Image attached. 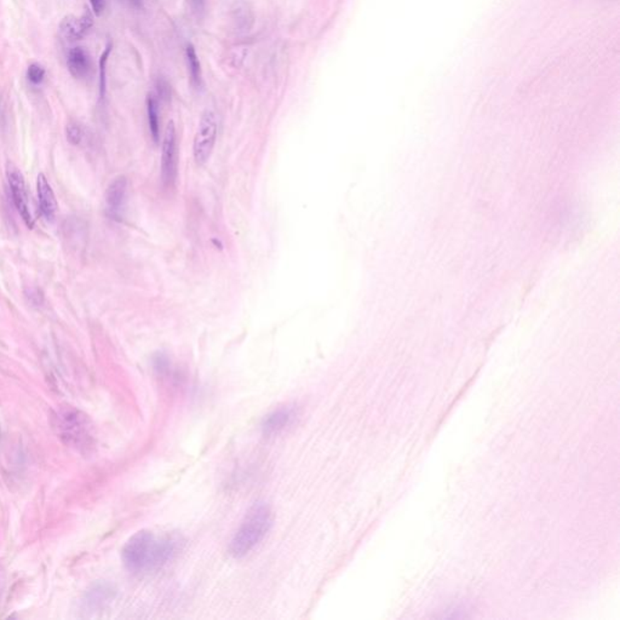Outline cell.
<instances>
[{"label":"cell","mask_w":620,"mask_h":620,"mask_svg":"<svg viewBox=\"0 0 620 620\" xmlns=\"http://www.w3.org/2000/svg\"><path fill=\"white\" fill-rule=\"evenodd\" d=\"M36 194H38L41 214L44 215L46 219L53 221L56 216L57 200L53 187L44 173H39L36 177Z\"/></svg>","instance_id":"cell-10"},{"label":"cell","mask_w":620,"mask_h":620,"mask_svg":"<svg viewBox=\"0 0 620 620\" xmlns=\"http://www.w3.org/2000/svg\"><path fill=\"white\" fill-rule=\"evenodd\" d=\"M185 60H187V66H188L190 81H192L194 88L197 89L202 84V63H200V60H199V56H197L193 45L190 44L185 48Z\"/></svg>","instance_id":"cell-12"},{"label":"cell","mask_w":620,"mask_h":620,"mask_svg":"<svg viewBox=\"0 0 620 620\" xmlns=\"http://www.w3.org/2000/svg\"><path fill=\"white\" fill-rule=\"evenodd\" d=\"M133 8H140L143 4V0H126Z\"/></svg>","instance_id":"cell-22"},{"label":"cell","mask_w":620,"mask_h":620,"mask_svg":"<svg viewBox=\"0 0 620 620\" xmlns=\"http://www.w3.org/2000/svg\"><path fill=\"white\" fill-rule=\"evenodd\" d=\"M147 115H148L150 133L153 136L154 141L157 142L160 133V121H159V105L157 98L154 96L147 98Z\"/></svg>","instance_id":"cell-14"},{"label":"cell","mask_w":620,"mask_h":620,"mask_svg":"<svg viewBox=\"0 0 620 620\" xmlns=\"http://www.w3.org/2000/svg\"><path fill=\"white\" fill-rule=\"evenodd\" d=\"M6 178H8L12 202L16 206L17 212L24 219V224L29 227V229H32L34 227V219H33L32 212H31L29 194H27L24 175L16 165H14L12 162H8L6 164Z\"/></svg>","instance_id":"cell-5"},{"label":"cell","mask_w":620,"mask_h":620,"mask_svg":"<svg viewBox=\"0 0 620 620\" xmlns=\"http://www.w3.org/2000/svg\"><path fill=\"white\" fill-rule=\"evenodd\" d=\"M217 117L212 110H206L197 128L193 143L194 160L197 165H204L214 152L217 140Z\"/></svg>","instance_id":"cell-4"},{"label":"cell","mask_w":620,"mask_h":620,"mask_svg":"<svg viewBox=\"0 0 620 620\" xmlns=\"http://www.w3.org/2000/svg\"><path fill=\"white\" fill-rule=\"evenodd\" d=\"M53 429L63 443L76 448L93 445V424L89 417L71 406L62 407L53 417Z\"/></svg>","instance_id":"cell-3"},{"label":"cell","mask_w":620,"mask_h":620,"mask_svg":"<svg viewBox=\"0 0 620 620\" xmlns=\"http://www.w3.org/2000/svg\"><path fill=\"white\" fill-rule=\"evenodd\" d=\"M93 11L97 16H101L105 9V0H90Z\"/></svg>","instance_id":"cell-19"},{"label":"cell","mask_w":620,"mask_h":620,"mask_svg":"<svg viewBox=\"0 0 620 620\" xmlns=\"http://www.w3.org/2000/svg\"><path fill=\"white\" fill-rule=\"evenodd\" d=\"M93 26V17L91 12L85 11L81 17H65L61 22L60 29L65 38L74 41L84 38Z\"/></svg>","instance_id":"cell-9"},{"label":"cell","mask_w":620,"mask_h":620,"mask_svg":"<svg viewBox=\"0 0 620 620\" xmlns=\"http://www.w3.org/2000/svg\"><path fill=\"white\" fill-rule=\"evenodd\" d=\"M273 522L274 516L268 504L263 502L254 504L246 512L233 539L230 540V555L235 559H242L250 554L266 538Z\"/></svg>","instance_id":"cell-2"},{"label":"cell","mask_w":620,"mask_h":620,"mask_svg":"<svg viewBox=\"0 0 620 620\" xmlns=\"http://www.w3.org/2000/svg\"><path fill=\"white\" fill-rule=\"evenodd\" d=\"M177 135L173 121L166 125L161 145V180L165 185H172L177 177Z\"/></svg>","instance_id":"cell-6"},{"label":"cell","mask_w":620,"mask_h":620,"mask_svg":"<svg viewBox=\"0 0 620 620\" xmlns=\"http://www.w3.org/2000/svg\"><path fill=\"white\" fill-rule=\"evenodd\" d=\"M128 197V180L125 176H118L110 182L105 190V205L108 214L113 218H120Z\"/></svg>","instance_id":"cell-8"},{"label":"cell","mask_w":620,"mask_h":620,"mask_svg":"<svg viewBox=\"0 0 620 620\" xmlns=\"http://www.w3.org/2000/svg\"><path fill=\"white\" fill-rule=\"evenodd\" d=\"M66 136L71 145H78L83 140V130L76 123H69L66 128Z\"/></svg>","instance_id":"cell-17"},{"label":"cell","mask_w":620,"mask_h":620,"mask_svg":"<svg viewBox=\"0 0 620 620\" xmlns=\"http://www.w3.org/2000/svg\"><path fill=\"white\" fill-rule=\"evenodd\" d=\"M188 3L192 11L197 16H200L205 11L206 0H188Z\"/></svg>","instance_id":"cell-18"},{"label":"cell","mask_w":620,"mask_h":620,"mask_svg":"<svg viewBox=\"0 0 620 620\" xmlns=\"http://www.w3.org/2000/svg\"><path fill=\"white\" fill-rule=\"evenodd\" d=\"M27 78L33 85H39L45 78V69L39 63H32L27 69Z\"/></svg>","instance_id":"cell-16"},{"label":"cell","mask_w":620,"mask_h":620,"mask_svg":"<svg viewBox=\"0 0 620 620\" xmlns=\"http://www.w3.org/2000/svg\"><path fill=\"white\" fill-rule=\"evenodd\" d=\"M67 67L73 77L84 79L89 76L93 68L89 53L81 46L71 48L67 57Z\"/></svg>","instance_id":"cell-11"},{"label":"cell","mask_w":620,"mask_h":620,"mask_svg":"<svg viewBox=\"0 0 620 620\" xmlns=\"http://www.w3.org/2000/svg\"><path fill=\"white\" fill-rule=\"evenodd\" d=\"M157 89V93H159V96H161V98H167V97H169V84H167L165 81H159Z\"/></svg>","instance_id":"cell-20"},{"label":"cell","mask_w":620,"mask_h":620,"mask_svg":"<svg viewBox=\"0 0 620 620\" xmlns=\"http://www.w3.org/2000/svg\"><path fill=\"white\" fill-rule=\"evenodd\" d=\"M29 301L31 302H34V299H36V304H41V301H43V294L39 292V290H36V289H33V290L29 291Z\"/></svg>","instance_id":"cell-21"},{"label":"cell","mask_w":620,"mask_h":620,"mask_svg":"<svg viewBox=\"0 0 620 620\" xmlns=\"http://www.w3.org/2000/svg\"><path fill=\"white\" fill-rule=\"evenodd\" d=\"M296 415H297V412L294 406L287 405V406L278 407L277 410L270 412L269 415H266V418L263 419L262 425H261L263 435L268 436V438L279 435L280 433L294 423Z\"/></svg>","instance_id":"cell-7"},{"label":"cell","mask_w":620,"mask_h":620,"mask_svg":"<svg viewBox=\"0 0 620 620\" xmlns=\"http://www.w3.org/2000/svg\"><path fill=\"white\" fill-rule=\"evenodd\" d=\"M233 21L235 24V29H238L239 32L249 31L252 26V22H254V15H252L249 5L244 1L235 3L233 8Z\"/></svg>","instance_id":"cell-13"},{"label":"cell","mask_w":620,"mask_h":620,"mask_svg":"<svg viewBox=\"0 0 620 620\" xmlns=\"http://www.w3.org/2000/svg\"><path fill=\"white\" fill-rule=\"evenodd\" d=\"M183 544V538L177 533L157 537L152 531L142 529L126 542L121 557L130 572H148L173 560Z\"/></svg>","instance_id":"cell-1"},{"label":"cell","mask_w":620,"mask_h":620,"mask_svg":"<svg viewBox=\"0 0 620 620\" xmlns=\"http://www.w3.org/2000/svg\"><path fill=\"white\" fill-rule=\"evenodd\" d=\"M110 51H112V45L109 44L102 53L101 60H100V93H101V98L105 97V86H107L105 71H107V61H108Z\"/></svg>","instance_id":"cell-15"}]
</instances>
